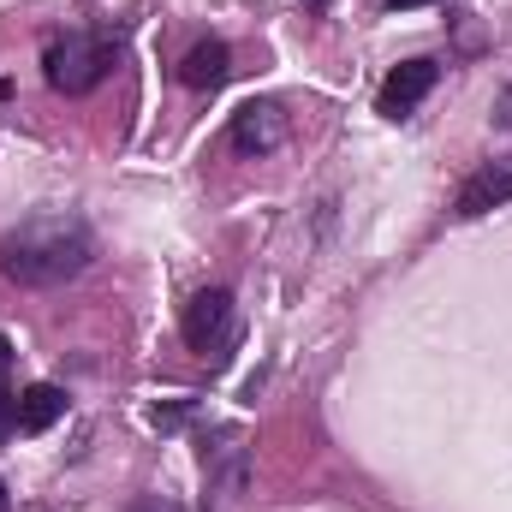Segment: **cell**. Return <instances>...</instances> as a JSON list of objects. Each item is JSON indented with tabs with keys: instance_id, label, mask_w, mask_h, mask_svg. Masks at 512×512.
<instances>
[{
	"instance_id": "3957f363",
	"label": "cell",
	"mask_w": 512,
	"mask_h": 512,
	"mask_svg": "<svg viewBox=\"0 0 512 512\" xmlns=\"http://www.w3.org/2000/svg\"><path fill=\"white\" fill-rule=\"evenodd\" d=\"M179 334H185V346L191 352H203V358H227V346H233V292L227 286H203L191 304H185V316H179Z\"/></svg>"
},
{
	"instance_id": "30bf717a",
	"label": "cell",
	"mask_w": 512,
	"mask_h": 512,
	"mask_svg": "<svg viewBox=\"0 0 512 512\" xmlns=\"http://www.w3.org/2000/svg\"><path fill=\"white\" fill-rule=\"evenodd\" d=\"M12 429H18V399H12V393L0 387V441H6Z\"/></svg>"
},
{
	"instance_id": "5b68a950",
	"label": "cell",
	"mask_w": 512,
	"mask_h": 512,
	"mask_svg": "<svg viewBox=\"0 0 512 512\" xmlns=\"http://www.w3.org/2000/svg\"><path fill=\"white\" fill-rule=\"evenodd\" d=\"M435 78H441V66L435 60H405V66H393L387 72V84H382V96H376V114H387V120H405L429 90H435Z\"/></svg>"
},
{
	"instance_id": "7c38bea8",
	"label": "cell",
	"mask_w": 512,
	"mask_h": 512,
	"mask_svg": "<svg viewBox=\"0 0 512 512\" xmlns=\"http://www.w3.org/2000/svg\"><path fill=\"white\" fill-rule=\"evenodd\" d=\"M495 126H501V131H512V90L501 96V102H495Z\"/></svg>"
},
{
	"instance_id": "7a4b0ae2",
	"label": "cell",
	"mask_w": 512,
	"mask_h": 512,
	"mask_svg": "<svg viewBox=\"0 0 512 512\" xmlns=\"http://www.w3.org/2000/svg\"><path fill=\"white\" fill-rule=\"evenodd\" d=\"M42 66H48V84H54L60 96H90V90L108 78L114 48H108L102 36H66V42H48Z\"/></svg>"
},
{
	"instance_id": "ba28073f",
	"label": "cell",
	"mask_w": 512,
	"mask_h": 512,
	"mask_svg": "<svg viewBox=\"0 0 512 512\" xmlns=\"http://www.w3.org/2000/svg\"><path fill=\"white\" fill-rule=\"evenodd\" d=\"M227 72H233V48H227V42H197V48L185 54V66H179L185 90H221Z\"/></svg>"
},
{
	"instance_id": "9c48e42d",
	"label": "cell",
	"mask_w": 512,
	"mask_h": 512,
	"mask_svg": "<svg viewBox=\"0 0 512 512\" xmlns=\"http://www.w3.org/2000/svg\"><path fill=\"white\" fill-rule=\"evenodd\" d=\"M60 417H66V393L54 382H36V387L18 393V429H24V435H42V429H54Z\"/></svg>"
},
{
	"instance_id": "2e32d148",
	"label": "cell",
	"mask_w": 512,
	"mask_h": 512,
	"mask_svg": "<svg viewBox=\"0 0 512 512\" xmlns=\"http://www.w3.org/2000/svg\"><path fill=\"white\" fill-rule=\"evenodd\" d=\"M0 512H6V483H0Z\"/></svg>"
},
{
	"instance_id": "5bb4252c",
	"label": "cell",
	"mask_w": 512,
	"mask_h": 512,
	"mask_svg": "<svg viewBox=\"0 0 512 512\" xmlns=\"http://www.w3.org/2000/svg\"><path fill=\"white\" fill-rule=\"evenodd\" d=\"M131 512H179V507H173V501H161V495H149V501H137Z\"/></svg>"
},
{
	"instance_id": "52a82bcc",
	"label": "cell",
	"mask_w": 512,
	"mask_h": 512,
	"mask_svg": "<svg viewBox=\"0 0 512 512\" xmlns=\"http://www.w3.org/2000/svg\"><path fill=\"white\" fill-rule=\"evenodd\" d=\"M233 149H245V155H268V149H280V137H286V114L274 108V102H245L239 114H233Z\"/></svg>"
},
{
	"instance_id": "9a60e30c",
	"label": "cell",
	"mask_w": 512,
	"mask_h": 512,
	"mask_svg": "<svg viewBox=\"0 0 512 512\" xmlns=\"http://www.w3.org/2000/svg\"><path fill=\"white\" fill-rule=\"evenodd\" d=\"M393 12H417V6H435V0H387Z\"/></svg>"
},
{
	"instance_id": "e0dca14e",
	"label": "cell",
	"mask_w": 512,
	"mask_h": 512,
	"mask_svg": "<svg viewBox=\"0 0 512 512\" xmlns=\"http://www.w3.org/2000/svg\"><path fill=\"white\" fill-rule=\"evenodd\" d=\"M310 6H322V0H310Z\"/></svg>"
},
{
	"instance_id": "6da1fadb",
	"label": "cell",
	"mask_w": 512,
	"mask_h": 512,
	"mask_svg": "<svg viewBox=\"0 0 512 512\" xmlns=\"http://www.w3.org/2000/svg\"><path fill=\"white\" fill-rule=\"evenodd\" d=\"M96 256V233L78 215H30L12 233H0V274L12 286H60L84 274Z\"/></svg>"
},
{
	"instance_id": "8992f818",
	"label": "cell",
	"mask_w": 512,
	"mask_h": 512,
	"mask_svg": "<svg viewBox=\"0 0 512 512\" xmlns=\"http://www.w3.org/2000/svg\"><path fill=\"white\" fill-rule=\"evenodd\" d=\"M203 483L215 501H227L245 483V429H215L203 441Z\"/></svg>"
},
{
	"instance_id": "8fae6325",
	"label": "cell",
	"mask_w": 512,
	"mask_h": 512,
	"mask_svg": "<svg viewBox=\"0 0 512 512\" xmlns=\"http://www.w3.org/2000/svg\"><path fill=\"white\" fill-rule=\"evenodd\" d=\"M191 417V405H167V411H155V429H179Z\"/></svg>"
},
{
	"instance_id": "277c9868",
	"label": "cell",
	"mask_w": 512,
	"mask_h": 512,
	"mask_svg": "<svg viewBox=\"0 0 512 512\" xmlns=\"http://www.w3.org/2000/svg\"><path fill=\"white\" fill-rule=\"evenodd\" d=\"M501 203H512V155L483 161V167L459 185L453 215H459V221H477V215H489V209H501Z\"/></svg>"
},
{
	"instance_id": "4fadbf2b",
	"label": "cell",
	"mask_w": 512,
	"mask_h": 512,
	"mask_svg": "<svg viewBox=\"0 0 512 512\" xmlns=\"http://www.w3.org/2000/svg\"><path fill=\"white\" fill-rule=\"evenodd\" d=\"M6 376H12V340L0 334V387H6Z\"/></svg>"
}]
</instances>
